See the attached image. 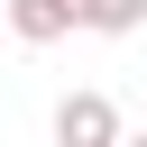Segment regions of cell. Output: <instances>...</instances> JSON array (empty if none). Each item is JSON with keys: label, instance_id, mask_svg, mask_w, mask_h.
I'll return each mask as SVG.
<instances>
[{"label": "cell", "instance_id": "1", "mask_svg": "<svg viewBox=\"0 0 147 147\" xmlns=\"http://www.w3.org/2000/svg\"><path fill=\"white\" fill-rule=\"evenodd\" d=\"M55 147H119V101L110 92H64L55 101Z\"/></svg>", "mask_w": 147, "mask_h": 147}, {"label": "cell", "instance_id": "2", "mask_svg": "<svg viewBox=\"0 0 147 147\" xmlns=\"http://www.w3.org/2000/svg\"><path fill=\"white\" fill-rule=\"evenodd\" d=\"M83 9H92V0H9V37H18V46H55V37L83 28Z\"/></svg>", "mask_w": 147, "mask_h": 147}, {"label": "cell", "instance_id": "3", "mask_svg": "<svg viewBox=\"0 0 147 147\" xmlns=\"http://www.w3.org/2000/svg\"><path fill=\"white\" fill-rule=\"evenodd\" d=\"M83 28H92V37H138V28H147V0H92Z\"/></svg>", "mask_w": 147, "mask_h": 147}, {"label": "cell", "instance_id": "4", "mask_svg": "<svg viewBox=\"0 0 147 147\" xmlns=\"http://www.w3.org/2000/svg\"><path fill=\"white\" fill-rule=\"evenodd\" d=\"M119 147H147V129H138V138H119Z\"/></svg>", "mask_w": 147, "mask_h": 147}, {"label": "cell", "instance_id": "5", "mask_svg": "<svg viewBox=\"0 0 147 147\" xmlns=\"http://www.w3.org/2000/svg\"><path fill=\"white\" fill-rule=\"evenodd\" d=\"M0 28H9V0H0Z\"/></svg>", "mask_w": 147, "mask_h": 147}]
</instances>
